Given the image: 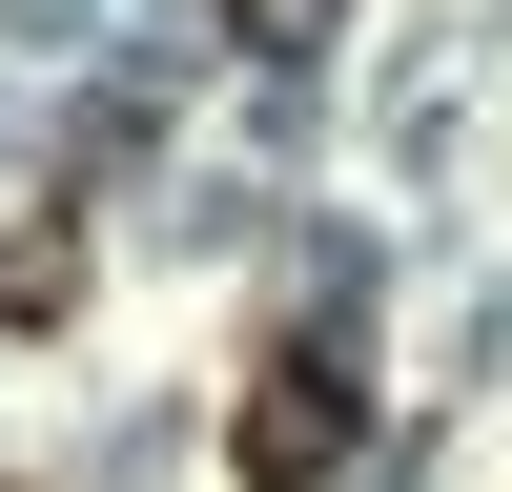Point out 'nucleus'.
<instances>
[{"label":"nucleus","mask_w":512,"mask_h":492,"mask_svg":"<svg viewBox=\"0 0 512 492\" xmlns=\"http://www.w3.org/2000/svg\"><path fill=\"white\" fill-rule=\"evenodd\" d=\"M246 492H328V472H349V349H328V328H287V349L267 369H246Z\"/></svg>","instance_id":"obj_1"},{"label":"nucleus","mask_w":512,"mask_h":492,"mask_svg":"<svg viewBox=\"0 0 512 492\" xmlns=\"http://www.w3.org/2000/svg\"><path fill=\"white\" fill-rule=\"evenodd\" d=\"M308 21H328V0H226V41H246V62H308Z\"/></svg>","instance_id":"obj_2"}]
</instances>
